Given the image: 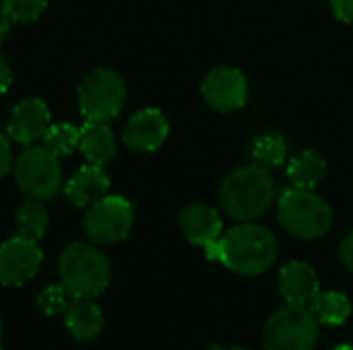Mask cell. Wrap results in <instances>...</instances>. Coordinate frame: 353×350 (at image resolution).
Wrapping results in <instances>:
<instances>
[{"mask_svg":"<svg viewBox=\"0 0 353 350\" xmlns=\"http://www.w3.org/2000/svg\"><path fill=\"white\" fill-rule=\"evenodd\" d=\"M277 239L275 235L261 225L242 223L230 229L217 245L207 254L209 260H219L232 272L244 276H256L269 270L277 260Z\"/></svg>","mask_w":353,"mask_h":350,"instance_id":"6da1fadb","label":"cell"},{"mask_svg":"<svg viewBox=\"0 0 353 350\" xmlns=\"http://www.w3.org/2000/svg\"><path fill=\"white\" fill-rule=\"evenodd\" d=\"M275 179L269 169L259 165H248L232 171L219 190V200L223 210L240 221L250 223L263 217L275 202Z\"/></svg>","mask_w":353,"mask_h":350,"instance_id":"7a4b0ae2","label":"cell"},{"mask_svg":"<svg viewBox=\"0 0 353 350\" xmlns=\"http://www.w3.org/2000/svg\"><path fill=\"white\" fill-rule=\"evenodd\" d=\"M62 287L72 299H93L101 295L112 278L108 258L93 245L70 243L58 260Z\"/></svg>","mask_w":353,"mask_h":350,"instance_id":"3957f363","label":"cell"},{"mask_svg":"<svg viewBox=\"0 0 353 350\" xmlns=\"http://www.w3.org/2000/svg\"><path fill=\"white\" fill-rule=\"evenodd\" d=\"M277 217L283 229L300 239H319L333 225V210L312 190L288 188L279 196Z\"/></svg>","mask_w":353,"mask_h":350,"instance_id":"277c9868","label":"cell"},{"mask_svg":"<svg viewBox=\"0 0 353 350\" xmlns=\"http://www.w3.org/2000/svg\"><path fill=\"white\" fill-rule=\"evenodd\" d=\"M319 340V322L310 307H279L267 322L263 332L265 350H314Z\"/></svg>","mask_w":353,"mask_h":350,"instance_id":"5b68a950","label":"cell"},{"mask_svg":"<svg viewBox=\"0 0 353 350\" xmlns=\"http://www.w3.org/2000/svg\"><path fill=\"white\" fill-rule=\"evenodd\" d=\"M126 99L124 78L110 68L89 72L79 89V107L89 122H108L120 113Z\"/></svg>","mask_w":353,"mask_h":350,"instance_id":"8992f818","label":"cell"},{"mask_svg":"<svg viewBox=\"0 0 353 350\" xmlns=\"http://www.w3.org/2000/svg\"><path fill=\"white\" fill-rule=\"evenodd\" d=\"M14 179L23 194L33 200H48L62 186V167L54 153L43 144L29 146L14 161Z\"/></svg>","mask_w":353,"mask_h":350,"instance_id":"52a82bcc","label":"cell"},{"mask_svg":"<svg viewBox=\"0 0 353 350\" xmlns=\"http://www.w3.org/2000/svg\"><path fill=\"white\" fill-rule=\"evenodd\" d=\"M134 223L132 206L122 196H103L89 206L85 217V233L91 241L108 245L128 237Z\"/></svg>","mask_w":353,"mask_h":350,"instance_id":"ba28073f","label":"cell"},{"mask_svg":"<svg viewBox=\"0 0 353 350\" xmlns=\"http://www.w3.org/2000/svg\"><path fill=\"white\" fill-rule=\"evenodd\" d=\"M43 254L37 241L27 237H12L0 245V285L21 287L31 281L41 268Z\"/></svg>","mask_w":353,"mask_h":350,"instance_id":"9c48e42d","label":"cell"},{"mask_svg":"<svg viewBox=\"0 0 353 350\" xmlns=\"http://www.w3.org/2000/svg\"><path fill=\"white\" fill-rule=\"evenodd\" d=\"M201 89L205 101L223 113L244 107L248 99V80L238 68L232 66H217L209 70Z\"/></svg>","mask_w":353,"mask_h":350,"instance_id":"30bf717a","label":"cell"},{"mask_svg":"<svg viewBox=\"0 0 353 350\" xmlns=\"http://www.w3.org/2000/svg\"><path fill=\"white\" fill-rule=\"evenodd\" d=\"M168 130L170 128H168L165 116L155 107H145L128 120V124L124 126L122 138L126 146H130L132 151L153 153L168 138Z\"/></svg>","mask_w":353,"mask_h":350,"instance_id":"8fae6325","label":"cell"},{"mask_svg":"<svg viewBox=\"0 0 353 350\" xmlns=\"http://www.w3.org/2000/svg\"><path fill=\"white\" fill-rule=\"evenodd\" d=\"M180 229L190 243L201 245L205 254H209L221 239L223 223L213 206L203 202H192L180 215Z\"/></svg>","mask_w":353,"mask_h":350,"instance_id":"7c38bea8","label":"cell"},{"mask_svg":"<svg viewBox=\"0 0 353 350\" xmlns=\"http://www.w3.org/2000/svg\"><path fill=\"white\" fill-rule=\"evenodd\" d=\"M8 136L14 142L31 146L35 140L43 138V134L50 128V109L48 105L37 99H23L10 113L8 120Z\"/></svg>","mask_w":353,"mask_h":350,"instance_id":"4fadbf2b","label":"cell"},{"mask_svg":"<svg viewBox=\"0 0 353 350\" xmlns=\"http://www.w3.org/2000/svg\"><path fill=\"white\" fill-rule=\"evenodd\" d=\"M108 190H110V179L105 171L99 165H91V163L74 171L64 186V194L68 202L79 208L93 206L103 196H108Z\"/></svg>","mask_w":353,"mask_h":350,"instance_id":"5bb4252c","label":"cell"},{"mask_svg":"<svg viewBox=\"0 0 353 350\" xmlns=\"http://www.w3.org/2000/svg\"><path fill=\"white\" fill-rule=\"evenodd\" d=\"M279 293L290 305H310L319 293V278L314 268L300 260L283 266L279 274Z\"/></svg>","mask_w":353,"mask_h":350,"instance_id":"9a60e30c","label":"cell"},{"mask_svg":"<svg viewBox=\"0 0 353 350\" xmlns=\"http://www.w3.org/2000/svg\"><path fill=\"white\" fill-rule=\"evenodd\" d=\"M64 322L70 336L79 342H89L103 330V314L91 299H72Z\"/></svg>","mask_w":353,"mask_h":350,"instance_id":"2e32d148","label":"cell"},{"mask_svg":"<svg viewBox=\"0 0 353 350\" xmlns=\"http://www.w3.org/2000/svg\"><path fill=\"white\" fill-rule=\"evenodd\" d=\"M79 149L91 165L103 167L116 155V138L105 122H89L81 128Z\"/></svg>","mask_w":353,"mask_h":350,"instance_id":"e0dca14e","label":"cell"},{"mask_svg":"<svg viewBox=\"0 0 353 350\" xmlns=\"http://www.w3.org/2000/svg\"><path fill=\"white\" fill-rule=\"evenodd\" d=\"M327 175V161L316 151H304L288 165V177L292 188L314 190Z\"/></svg>","mask_w":353,"mask_h":350,"instance_id":"ac0fdd59","label":"cell"},{"mask_svg":"<svg viewBox=\"0 0 353 350\" xmlns=\"http://www.w3.org/2000/svg\"><path fill=\"white\" fill-rule=\"evenodd\" d=\"M310 311L319 324L325 326H341L352 316V303L343 293L337 291H319L310 301Z\"/></svg>","mask_w":353,"mask_h":350,"instance_id":"d6986e66","label":"cell"},{"mask_svg":"<svg viewBox=\"0 0 353 350\" xmlns=\"http://www.w3.org/2000/svg\"><path fill=\"white\" fill-rule=\"evenodd\" d=\"M250 155L254 165L265 167V169H275L285 163L288 159V142L281 134L277 132H265L252 140Z\"/></svg>","mask_w":353,"mask_h":350,"instance_id":"ffe728a7","label":"cell"},{"mask_svg":"<svg viewBox=\"0 0 353 350\" xmlns=\"http://www.w3.org/2000/svg\"><path fill=\"white\" fill-rule=\"evenodd\" d=\"M17 227L21 237L39 241L48 231V210L43 208V204L37 200L21 204V208L17 210Z\"/></svg>","mask_w":353,"mask_h":350,"instance_id":"44dd1931","label":"cell"},{"mask_svg":"<svg viewBox=\"0 0 353 350\" xmlns=\"http://www.w3.org/2000/svg\"><path fill=\"white\" fill-rule=\"evenodd\" d=\"M79 138H81V130L72 124H56L50 126L48 132L43 134V146L54 153L58 159L70 155L77 146H79Z\"/></svg>","mask_w":353,"mask_h":350,"instance_id":"7402d4cb","label":"cell"},{"mask_svg":"<svg viewBox=\"0 0 353 350\" xmlns=\"http://www.w3.org/2000/svg\"><path fill=\"white\" fill-rule=\"evenodd\" d=\"M72 295L60 285H54V287H48L43 289L39 295H37V307L41 314L46 316H60V314H66V309L70 307V301Z\"/></svg>","mask_w":353,"mask_h":350,"instance_id":"603a6c76","label":"cell"},{"mask_svg":"<svg viewBox=\"0 0 353 350\" xmlns=\"http://www.w3.org/2000/svg\"><path fill=\"white\" fill-rule=\"evenodd\" d=\"M10 21L29 23L41 17L48 6V0H2Z\"/></svg>","mask_w":353,"mask_h":350,"instance_id":"cb8c5ba5","label":"cell"},{"mask_svg":"<svg viewBox=\"0 0 353 350\" xmlns=\"http://www.w3.org/2000/svg\"><path fill=\"white\" fill-rule=\"evenodd\" d=\"M331 8L341 23H353V0H331Z\"/></svg>","mask_w":353,"mask_h":350,"instance_id":"d4e9b609","label":"cell"},{"mask_svg":"<svg viewBox=\"0 0 353 350\" xmlns=\"http://www.w3.org/2000/svg\"><path fill=\"white\" fill-rule=\"evenodd\" d=\"M12 167V151L8 140L0 134V177H4Z\"/></svg>","mask_w":353,"mask_h":350,"instance_id":"484cf974","label":"cell"},{"mask_svg":"<svg viewBox=\"0 0 353 350\" xmlns=\"http://www.w3.org/2000/svg\"><path fill=\"white\" fill-rule=\"evenodd\" d=\"M339 254H341V262L345 264V268L353 272V231L343 239L341 252H339Z\"/></svg>","mask_w":353,"mask_h":350,"instance_id":"4316f807","label":"cell"},{"mask_svg":"<svg viewBox=\"0 0 353 350\" xmlns=\"http://www.w3.org/2000/svg\"><path fill=\"white\" fill-rule=\"evenodd\" d=\"M10 83H12V72H10V66H8V64H6V60L0 56V95L8 91Z\"/></svg>","mask_w":353,"mask_h":350,"instance_id":"83f0119b","label":"cell"},{"mask_svg":"<svg viewBox=\"0 0 353 350\" xmlns=\"http://www.w3.org/2000/svg\"><path fill=\"white\" fill-rule=\"evenodd\" d=\"M8 25H10V17H8V12L4 8V2L0 0V43L6 37V33H8Z\"/></svg>","mask_w":353,"mask_h":350,"instance_id":"f1b7e54d","label":"cell"},{"mask_svg":"<svg viewBox=\"0 0 353 350\" xmlns=\"http://www.w3.org/2000/svg\"><path fill=\"white\" fill-rule=\"evenodd\" d=\"M333 350H353V347H337V349Z\"/></svg>","mask_w":353,"mask_h":350,"instance_id":"f546056e","label":"cell"},{"mask_svg":"<svg viewBox=\"0 0 353 350\" xmlns=\"http://www.w3.org/2000/svg\"><path fill=\"white\" fill-rule=\"evenodd\" d=\"M0 338H2V322H0ZM0 350H2V344H0Z\"/></svg>","mask_w":353,"mask_h":350,"instance_id":"4dcf8cb0","label":"cell"},{"mask_svg":"<svg viewBox=\"0 0 353 350\" xmlns=\"http://www.w3.org/2000/svg\"><path fill=\"white\" fill-rule=\"evenodd\" d=\"M230 350H246V349H230Z\"/></svg>","mask_w":353,"mask_h":350,"instance_id":"1f68e13d","label":"cell"}]
</instances>
